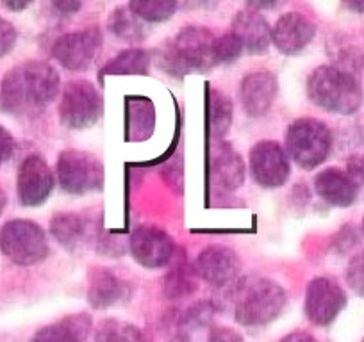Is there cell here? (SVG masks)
I'll return each mask as SVG.
<instances>
[{"label":"cell","mask_w":364,"mask_h":342,"mask_svg":"<svg viewBox=\"0 0 364 342\" xmlns=\"http://www.w3.org/2000/svg\"><path fill=\"white\" fill-rule=\"evenodd\" d=\"M61 79L45 61H27L6 73L0 86L2 109L15 116H36L58 96Z\"/></svg>","instance_id":"1"},{"label":"cell","mask_w":364,"mask_h":342,"mask_svg":"<svg viewBox=\"0 0 364 342\" xmlns=\"http://www.w3.org/2000/svg\"><path fill=\"white\" fill-rule=\"evenodd\" d=\"M218 65L215 59V36L205 27H186L166 41L161 66L175 75L205 73Z\"/></svg>","instance_id":"2"},{"label":"cell","mask_w":364,"mask_h":342,"mask_svg":"<svg viewBox=\"0 0 364 342\" xmlns=\"http://www.w3.org/2000/svg\"><path fill=\"white\" fill-rule=\"evenodd\" d=\"M307 96L328 113L352 114L360 107L363 89L350 73L334 66H320L307 79Z\"/></svg>","instance_id":"3"},{"label":"cell","mask_w":364,"mask_h":342,"mask_svg":"<svg viewBox=\"0 0 364 342\" xmlns=\"http://www.w3.org/2000/svg\"><path fill=\"white\" fill-rule=\"evenodd\" d=\"M288 296L269 278H248L237 287L234 317L243 326H264L284 310Z\"/></svg>","instance_id":"4"},{"label":"cell","mask_w":364,"mask_h":342,"mask_svg":"<svg viewBox=\"0 0 364 342\" xmlns=\"http://www.w3.org/2000/svg\"><path fill=\"white\" fill-rule=\"evenodd\" d=\"M332 148V134L325 123L314 118H300L286 132V150L304 170L325 162Z\"/></svg>","instance_id":"5"},{"label":"cell","mask_w":364,"mask_h":342,"mask_svg":"<svg viewBox=\"0 0 364 342\" xmlns=\"http://www.w3.org/2000/svg\"><path fill=\"white\" fill-rule=\"evenodd\" d=\"M0 251L16 266H34L47 259L48 241L31 219H11L0 228Z\"/></svg>","instance_id":"6"},{"label":"cell","mask_w":364,"mask_h":342,"mask_svg":"<svg viewBox=\"0 0 364 342\" xmlns=\"http://www.w3.org/2000/svg\"><path fill=\"white\" fill-rule=\"evenodd\" d=\"M104 100L90 80H72L66 84L59 104V120L66 128L84 131L100 120Z\"/></svg>","instance_id":"7"},{"label":"cell","mask_w":364,"mask_h":342,"mask_svg":"<svg viewBox=\"0 0 364 342\" xmlns=\"http://www.w3.org/2000/svg\"><path fill=\"white\" fill-rule=\"evenodd\" d=\"M59 186L65 193L86 194L104 186V166L93 153L82 150H65L59 153Z\"/></svg>","instance_id":"8"},{"label":"cell","mask_w":364,"mask_h":342,"mask_svg":"<svg viewBox=\"0 0 364 342\" xmlns=\"http://www.w3.org/2000/svg\"><path fill=\"white\" fill-rule=\"evenodd\" d=\"M102 48V33L99 27L63 34L52 45V55L63 68L82 72L95 61Z\"/></svg>","instance_id":"9"},{"label":"cell","mask_w":364,"mask_h":342,"mask_svg":"<svg viewBox=\"0 0 364 342\" xmlns=\"http://www.w3.org/2000/svg\"><path fill=\"white\" fill-rule=\"evenodd\" d=\"M250 171L255 182L266 189H277L289 177V159L277 141H259L250 150Z\"/></svg>","instance_id":"10"},{"label":"cell","mask_w":364,"mask_h":342,"mask_svg":"<svg viewBox=\"0 0 364 342\" xmlns=\"http://www.w3.org/2000/svg\"><path fill=\"white\" fill-rule=\"evenodd\" d=\"M346 305V294L338 282L318 277L309 282L306 291V316L318 326H327Z\"/></svg>","instance_id":"11"},{"label":"cell","mask_w":364,"mask_h":342,"mask_svg":"<svg viewBox=\"0 0 364 342\" xmlns=\"http://www.w3.org/2000/svg\"><path fill=\"white\" fill-rule=\"evenodd\" d=\"M54 189V173L43 157L29 155L22 160L16 179L20 204L26 207H38L45 204Z\"/></svg>","instance_id":"12"},{"label":"cell","mask_w":364,"mask_h":342,"mask_svg":"<svg viewBox=\"0 0 364 342\" xmlns=\"http://www.w3.org/2000/svg\"><path fill=\"white\" fill-rule=\"evenodd\" d=\"M131 253L138 264L149 270L164 267L175 255V243L157 226H138L131 236Z\"/></svg>","instance_id":"13"},{"label":"cell","mask_w":364,"mask_h":342,"mask_svg":"<svg viewBox=\"0 0 364 342\" xmlns=\"http://www.w3.org/2000/svg\"><path fill=\"white\" fill-rule=\"evenodd\" d=\"M209 182L213 187L232 193L245 182V162L240 153L225 141H213L209 146Z\"/></svg>","instance_id":"14"},{"label":"cell","mask_w":364,"mask_h":342,"mask_svg":"<svg viewBox=\"0 0 364 342\" xmlns=\"http://www.w3.org/2000/svg\"><path fill=\"white\" fill-rule=\"evenodd\" d=\"M241 264L236 251L227 246H208L200 251L195 263V271L213 287H225L240 277Z\"/></svg>","instance_id":"15"},{"label":"cell","mask_w":364,"mask_h":342,"mask_svg":"<svg viewBox=\"0 0 364 342\" xmlns=\"http://www.w3.org/2000/svg\"><path fill=\"white\" fill-rule=\"evenodd\" d=\"M279 92L277 77L269 72L248 73L240 86V100L250 118H261L272 109Z\"/></svg>","instance_id":"16"},{"label":"cell","mask_w":364,"mask_h":342,"mask_svg":"<svg viewBox=\"0 0 364 342\" xmlns=\"http://www.w3.org/2000/svg\"><path fill=\"white\" fill-rule=\"evenodd\" d=\"M316 34V27L300 13H286L272 29V43L279 52L295 55L302 52Z\"/></svg>","instance_id":"17"},{"label":"cell","mask_w":364,"mask_h":342,"mask_svg":"<svg viewBox=\"0 0 364 342\" xmlns=\"http://www.w3.org/2000/svg\"><path fill=\"white\" fill-rule=\"evenodd\" d=\"M232 34L240 38L248 54H264L272 43V27L259 11L245 8L232 20Z\"/></svg>","instance_id":"18"},{"label":"cell","mask_w":364,"mask_h":342,"mask_svg":"<svg viewBox=\"0 0 364 342\" xmlns=\"http://www.w3.org/2000/svg\"><path fill=\"white\" fill-rule=\"evenodd\" d=\"M314 189L327 204L334 207H348L355 202L359 184L348 175V171L327 167L320 171L314 179Z\"/></svg>","instance_id":"19"},{"label":"cell","mask_w":364,"mask_h":342,"mask_svg":"<svg viewBox=\"0 0 364 342\" xmlns=\"http://www.w3.org/2000/svg\"><path fill=\"white\" fill-rule=\"evenodd\" d=\"M131 298V287L109 270H93L87 285V303L93 309H109Z\"/></svg>","instance_id":"20"},{"label":"cell","mask_w":364,"mask_h":342,"mask_svg":"<svg viewBox=\"0 0 364 342\" xmlns=\"http://www.w3.org/2000/svg\"><path fill=\"white\" fill-rule=\"evenodd\" d=\"M90 328L91 319L86 314H73L59 323L41 328L31 342H84Z\"/></svg>","instance_id":"21"},{"label":"cell","mask_w":364,"mask_h":342,"mask_svg":"<svg viewBox=\"0 0 364 342\" xmlns=\"http://www.w3.org/2000/svg\"><path fill=\"white\" fill-rule=\"evenodd\" d=\"M205 123L208 134L213 141H220L229 132L232 123V102L229 96L223 95L218 89L208 88L205 92Z\"/></svg>","instance_id":"22"},{"label":"cell","mask_w":364,"mask_h":342,"mask_svg":"<svg viewBox=\"0 0 364 342\" xmlns=\"http://www.w3.org/2000/svg\"><path fill=\"white\" fill-rule=\"evenodd\" d=\"M50 233L63 248L75 250L90 239V223L73 212H61L50 219Z\"/></svg>","instance_id":"23"},{"label":"cell","mask_w":364,"mask_h":342,"mask_svg":"<svg viewBox=\"0 0 364 342\" xmlns=\"http://www.w3.org/2000/svg\"><path fill=\"white\" fill-rule=\"evenodd\" d=\"M150 68V55L143 48H129L120 52L113 61L107 62L100 72L104 75H145Z\"/></svg>","instance_id":"24"},{"label":"cell","mask_w":364,"mask_h":342,"mask_svg":"<svg viewBox=\"0 0 364 342\" xmlns=\"http://www.w3.org/2000/svg\"><path fill=\"white\" fill-rule=\"evenodd\" d=\"M197 271L188 266L184 260H178L171 271H168L163 280V292L170 299H181L190 296L197 289Z\"/></svg>","instance_id":"25"},{"label":"cell","mask_w":364,"mask_h":342,"mask_svg":"<svg viewBox=\"0 0 364 342\" xmlns=\"http://www.w3.org/2000/svg\"><path fill=\"white\" fill-rule=\"evenodd\" d=\"M107 23H109L111 33L117 34L122 40L131 41V43H138V41H141L146 36V27L129 9V6H120V8L114 9Z\"/></svg>","instance_id":"26"},{"label":"cell","mask_w":364,"mask_h":342,"mask_svg":"<svg viewBox=\"0 0 364 342\" xmlns=\"http://www.w3.org/2000/svg\"><path fill=\"white\" fill-rule=\"evenodd\" d=\"M127 6L141 22L150 23L166 22L177 11L175 0H134Z\"/></svg>","instance_id":"27"},{"label":"cell","mask_w":364,"mask_h":342,"mask_svg":"<svg viewBox=\"0 0 364 342\" xmlns=\"http://www.w3.org/2000/svg\"><path fill=\"white\" fill-rule=\"evenodd\" d=\"M97 342H145L143 333L131 323L118 319H106L99 324Z\"/></svg>","instance_id":"28"},{"label":"cell","mask_w":364,"mask_h":342,"mask_svg":"<svg viewBox=\"0 0 364 342\" xmlns=\"http://www.w3.org/2000/svg\"><path fill=\"white\" fill-rule=\"evenodd\" d=\"M243 52V45H241L240 38L236 34L229 33L223 36L215 38V59L218 65L222 62H232Z\"/></svg>","instance_id":"29"},{"label":"cell","mask_w":364,"mask_h":342,"mask_svg":"<svg viewBox=\"0 0 364 342\" xmlns=\"http://www.w3.org/2000/svg\"><path fill=\"white\" fill-rule=\"evenodd\" d=\"M346 282L350 287L364 298V251L357 253L346 267Z\"/></svg>","instance_id":"30"},{"label":"cell","mask_w":364,"mask_h":342,"mask_svg":"<svg viewBox=\"0 0 364 342\" xmlns=\"http://www.w3.org/2000/svg\"><path fill=\"white\" fill-rule=\"evenodd\" d=\"M16 43V31L8 20L0 18V57L11 52Z\"/></svg>","instance_id":"31"},{"label":"cell","mask_w":364,"mask_h":342,"mask_svg":"<svg viewBox=\"0 0 364 342\" xmlns=\"http://www.w3.org/2000/svg\"><path fill=\"white\" fill-rule=\"evenodd\" d=\"M208 342H245L237 331H234L232 328H223V326H215L209 333Z\"/></svg>","instance_id":"32"},{"label":"cell","mask_w":364,"mask_h":342,"mask_svg":"<svg viewBox=\"0 0 364 342\" xmlns=\"http://www.w3.org/2000/svg\"><path fill=\"white\" fill-rule=\"evenodd\" d=\"M13 150H15L13 136L4 127H0V166L13 155Z\"/></svg>","instance_id":"33"},{"label":"cell","mask_w":364,"mask_h":342,"mask_svg":"<svg viewBox=\"0 0 364 342\" xmlns=\"http://www.w3.org/2000/svg\"><path fill=\"white\" fill-rule=\"evenodd\" d=\"M52 8L58 13H61L63 16H70L73 15V13L79 11V9L82 8V4H80V2H73V0H59V2H54V4H52Z\"/></svg>","instance_id":"34"},{"label":"cell","mask_w":364,"mask_h":342,"mask_svg":"<svg viewBox=\"0 0 364 342\" xmlns=\"http://www.w3.org/2000/svg\"><path fill=\"white\" fill-rule=\"evenodd\" d=\"M279 342H314V338L309 333H306V331H293V333L286 335Z\"/></svg>","instance_id":"35"},{"label":"cell","mask_w":364,"mask_h":342,"mask_svg":"<svg viewBox=\"0 0 364 342\" xmlns=\"http://www.w3.org/2000/svg\"><path fill=\"white\" fill-rule=\"evenodd\" d=\"M4 6L11 11H22V9L29 8L31 2H4Z\"/></svg>","instance_id":"36"},{"label":"cell","mask_w":364,"mask_h":342,"mask_svg":"<svg viewBox=\"0 0 364 342\" xmlns=\"http://www.w3.org/2000/svg\"><path fill=\"white\" fill-rule=\"evenodd\" d=\"M345 6L355 13H364V2H346Z\"/></svg>","instance_id":"37"},{"label":"cell","mask_w":364,"mask_h":342,"mask_svg":"<svg viewBox=\"0 0 364 342\" xmlns=\"http://www.w3.org/2000/svg\"><path fill=\"white\" fill-rule=\"evenodd\" d=\"M6 207V194L0 191V214H2V211H4Z\"/></svg>","instance_id":"38"},{"label":"cell","mask_w":364,"mask_h":342,"mask_svg":"<svg viewBox=\"0 0 364 342\" xmlns=\"http://www.w3.org/2000/svg\"><path fill=\"white\" fill-rule=\"evenodd\" d=\"M363 230H364V219H363Z\"/></svg>","instance_id":"39"}]
</instances>
